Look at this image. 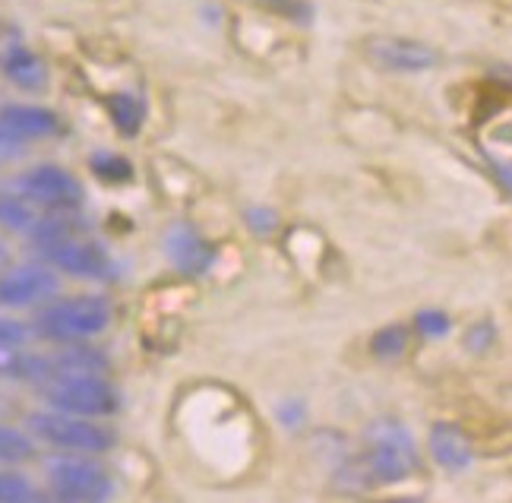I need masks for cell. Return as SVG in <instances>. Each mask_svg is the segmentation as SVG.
Returning <instances> with one entry per match:
<instances>
[{
	"mask_svg": "<svg viewBox=\"0 0 512 503\" xmlns=\"http://www.w3.org/2000/svg\"><path fill=\"white\" fill-rule=\"evenodd\" d=\"M373 352H377L380 358H396L402 348H405V330H396V326H392V330H383L377 339H373Z\"/></svg>",
	"mask_w": 512,
	"mask_h": 503,
	"instance_id": "obj_20",
	"label": "cell"
},
{
	"mask_svg": "<svg viewBox=\"0 0 512 503\" xmlns=\"http://www.w3.org/2000/svg\"><path fill=\"white\" fill-rule=\"evenodd\" d=\"M114 320L111 301L102 295H73V298H51L48 304L38 307L32 320L35 336H42L57 345H76L89 342L108 333Z\"/></svg>",
	"mask_w": 512,
	"mask_h": 503,
	"instance_id": "obj_1",
	"label": "cell"
},
{
	"mask_svg": "<svg viewBox=\"0 0 512 503\" xmlns=\"http://www.w3.org/2000/svg\"><path fill=\"white\" fill-rule=\"evenodd\" d=\"M4 73L13 86L29 89V92H38L48 86V67L42 57L29 48H10L4 54Z\"/></svg>",
	"mask_w": 512,
	"mask_h": 503,
	"instance_id": "obj_12",
	"label": "cell"
},
{
	"mask_svg": "<svg viewBox=\"0 0 512 503\" xmlns=\"http://www.w3.org/2000/svg\"><path fill=\"white\" fill-rule=\"evenodd\" d=\"M244 219H247V225L256 231V235H269V231L275 228V212L272 209H263V206H253V209H247L244 212Z\"/></svg>",
	"mask_w": 512,
	"mask_h": 503,
	"instance_id": "obj_21",
	"label": "cell"
},
{
	"mask_svg": "<svg viewBox=\"0 0 512 503\" xmlns=\"http://www.w3.org/2000/svg\"><path fill=\"white\" fill-rule=\"evenodd\" d=\"M418 326H421V330H424L427 336H443V333H446V317L427 311V314L418 317Z\"/></svg>",
	"mask_w": 512,
	"mask_h": 503,
	"instance_id": "obj_23",
	"label": "cell"
},
{
	"mask_svg": "<svg viewBox=\"0 0 512 503\" xmlns=\"http://www.w3.org/2000/svg\"><path fill=\"white\" fill-rule=\"evenodd\" d=\"M247 4L256 7V10L285 16V19H291V23H310V16H313L307 0H247Z\"/></svg>",
	"mask_w": 512,
	"mask_h": 503,
	"instance_id": "obj_18",
	"label": "cell"
},
{
	"mask_svg": "<svg viewBox=\"0 0 512 503\" xmlns=\"http://www.w3.org/2000/svg\"><path fill=\"white\" fill-rule=\"evenodd\" d=\"M38 440L26 428H13V424H0V466H23L35 459Z\"/></svg>",
	"mask_w": 512,
	"mask_h": 503,
	"instance_id": "obj_13",
	"label": "cell"
},
{
	"mask_svg": "<svg viewBox=\"0 0 512 503\" xmlns=\"http://www.w3.org/2000/svg\"><path fill=\"white\" fill-rule=\"evenodd\" d=\"M108 111H111V121L121 127L124 133H136L146 118V105L136 99V95H114V99H108Z\"/></svg>",
	"mask_w": 512,
	"mask_h": 503,
	"instance_id": "obj_16",
	"label": "cell"
},
{
	"mask_svg": "<svg viewBox=\"0 0 512 503\" xmlns=\"http://www.w3.org/2000/svg\"><path fill=\"white\" fill-rule=\"evenodd\" d=\"M13 190H19L29 203L45 212H73L83 203V184L76 181V174L51 162L26 168L13 181Z\"/></svg>",
	"mask_w": 512,
	"mask_h": 503,
	"instance_id": "obj_5",
	"label": "cell"
},
{
	"mask_svg": "<svg viewBox=\"0 0 512 503\" xmlns=\"http://www.w3.org/2000/svg\"><path fill=\"white\" fill-rule=\"evenodd\" d=\"M279 418L288 424V428H298V424L304 421V412H301V405H294V402H285L282 409H279Z\"/></svg>",
	"mask_w": 512,
	"mask_h": 503,
	"instance_id": "obj_24",
	"label": "cell"
},
{
	"mask_svg": "<svg viewBox=\"0 0 512 503\" xmlns=\"http://www.w3.org/2000/svg\"><path fill=\"white\" fill-rule=\"evenodd\" d=\"M42 399L48 409L83 415V418H108L121 412V393L105 374H70L42 383Z\"/></svg>",
	"mask_w": 512,
	"mask_h": 503,
	"instance_id": "obj_4",
	"label": "cell"
},
{
	"mask_svg": "<svg viewBox=\"0 0 512 503\" xmlns=\"http://www.w3.org/2000/svg\"><path fill=\"white\" fill-rule=\"evenodd\" d=\"M89 168L95 171V178H102L105 184H124L130 181V162L121 159V156H114V152H92V159H89Z\"/></svg>",
	"mask_w": 512,
	"mask_h": 503,
	"instance_id": "obj_17",
	"label": "cell"
},
{
	"mask_svg": "<svg viewBox=\"0 0 512 503\" xmlns=\"http://www.w3.org/2000/svg\"><path fill=\"white\" fill-rule=\"evenodd\" d=\"M0 127L19 143H35V140H48L61 133V121L51 108L42 105H19V102H7L0 105Z\"/></svg>",
	"mask_w": 512,
	"mask_h": 503,
	"instance_id": "obj_8",
	"label": "cell"
},
{
	"mask_svg": "<svg viewBox=\"0 0 512 503\" xmlns=\"http://www.w3.org/2000/svg\"><path fill=\"white\" fill-rule=\"evenodd\" d=\"M26 500H42L35 491V481L16 466H0V503H26Z\"/></svg>",
	"mask_w": 512,
	"mask_h": 503,
	"instance_id": "obj_15",
	"label": "cell"
},
{
	"mask_svg": "<svg viewBox=\"0 0 512 503\" xmlns=\"http://www.w3.org/2000/svg\"><path fill=\"white\" fill-rule=\"evenodd\" d=\"M61 295V273L42 263H16L0 269V307L7 311H29Z\"/></svg>",
	"mask_w": 512,
	"mask_h": 503,
	"instance_id": "obj_6",
	"label": "cell"
},
{
	"mask_svg": "<svg viewBox=\"0 0 512 503\" xmlns=\"http://www.w3.org/2000/svg\"><path fill=\"white\" fill-rule=\"evenodd\" d=\"M497 174H500V178H503V184L512 190V168L509 165H497Z\"/></svg>",
	"mask_w": 512,
	"mask_h": 503,
	"instance_id": "obj_26",
	"label": "cell"
},
{
	"mask_svg": "<svg viewBox=\"0 0 512 503\" xmlns=\"http://www.w3.org/2000/svg\"><path fill=\"white\" fill-rule=\"evenodd\" d=\"M26 431L54 447L57 453H89L102 456L114 450L117 434L105 424H98V418H83L57 409H38L26 418Z\"/></svg>",
	"mask_w": 512,
	"mask_h": 503,
	"instance_id": "obj_2",
	"label": "cell"
},
{
	"mask_svg": "<svg viewBox=\"0 0 512 503\" xmlns=\"http://www.w3.org/2000/svg\"><path fill=\"white\" fill-rule=\"evenodd\" d=\"M26 143H19L13 133H7L4 127H0V168H4L7 162H16L19 156H23Z\"/></svg>",
	"mask_w": 512,
	"mask_h": 503,
	"instance_id": "obj_22",
	"label": "cell"
},
{
	"mask_svg": "<svg viewBox=\"0 0 512 503\" xmlns=\"http://www.w3.org/2000/svg\"><path fill=\"white\" fill-rule=\"evenodd\" d=\"M45 209H38L35 203H29L23 193L7 187L0 190V228L4 231H16V235H32V231L42 225Z\"/></svg>",
	"mask_w": 512,
	"mask_h": 503,
	"instance_id": "obj_11",
	"label": "cell"
},
{
	"mask_svg": "<svg viewBox=\"0 0 512 503\" xmlns=\"http://www.w3.org/2000/svg\"><path fill=\"white\" fill-rule=\"evenodd\" d=\"M430 450L440 459V466L446 469H465L468 466V447L459 437V431L446 428V424H437L430 434Z\"/></svg>",
	"mask_w": 512,
	"mask_h": 503,
	"instance_id": "obj_14",
	"label": "cell"
},
{
	"mask_svg": "<svg viewBox=\"0 0 512 503\" xmlns=\"http://www.w3.org/2000/svg\"><path fill=\"white\" fill-rule=\"evenodd\" d=\"M367 54L373 64L392 73H418L437 64V54L427 45L408 42V38H373L367 45Z\"/></svg>",
	"mask_w": 512,
	"mask_h": 503,
	"instance_id": "obj_9",
	"label": "cell"
},
{
	"mask_svg": "<svg viewBox=\"0 0 512 503\" xmlns=\"http://www.w3.org/2000/svg\"><path fill=\"white\" fill-rule=\"evenodd\" d=\"M162 247H165V257L171 260V266H177L187 276H200V273H206V269L212 266L209 244L200 235H196L193 228H187V225H171L165 231Z\"/></svg>",
	"mask_w": 512,
	"mask_h": 503,
	"instance_id": "obj_10",
	"label": "cell"
},
{
	"mask_svg": "<svg viewBox=\"0 0 512 503\" xmlns=\"http://www.w3.org/2000/svg\"><path fill=\"white\" fill-rule=\"evenodd\" d=\"M10 244L4 241V238H0V269H4V266H10Z\"/></svg>",
	"mask_w": 512,
	"mask_h": 503,
	"instance_id": "obj_25",
	"label": "cell"
},
{
	"mask_svg": "<svg viewBox=\"0 0 512 503\" xmlns=\"http://www.w3.org/2000/svg\"><path fill=\"white\" fill-rule=\"evenodd\" d=\"M367 437L373 443V453L367 456V472L373 481H396L411 472V466H415V443H411L402 424L377 421Z\"/></svg>",
	"mask_w": 512,
	"mask_h": 503,
	"instance_id": "obj_7",
	"label": "cell"
},
{
	"mask_svg": "<svg viewBox=\"0 0 512 503\" xmlns=\"http://www.w3.org/2000/svg\"><path fill=\"white\" fill-rule=\"evenodd\" d=\"M35 339L32 323H19L10 317H0V355L16 352V348H26Z\"/></svg>",
	"mask_w": 512,
	"mask_h": 503,
	"instance_id": "obj_19",
	"label": "cell"
},
{
	"mask_svg": "<svg viewBox=\"0 0 512 503\" xmlns=\"http://www.w3.org/2000/svg\"><path fill=\"white\" fill-rule=\"evenodd\" d=\"M45 481L51 497L67 503H102L117 491L114 475L89 453H54L45 462Z\"/></svg>",
	"mask_w": 512,
	"mask_h": 503,
	"instance_id": "obj_3",
	"label": "cell"
}]
</instances>
